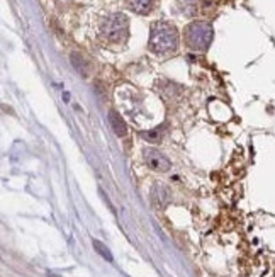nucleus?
I'll return each mask as SVG.
<instances>
[{
	"mask_svg": "<svg viewBox=\"0 0 275 277\" xmlns=\"http://www.w3.org/2000/svg\"><path fill=\"white\" fill-rule=\"evenodd\" d=\"M127 6L138 14H148L152 11L153 0H127Z\"/></svg>",
	"mask_w": 275,
	"mask_h": 277,
	"instance_id": "nucleus-6",
	"label": "nucleus"
},
{
	"mask_svg": "<svg viewBox=\"0 0 275 277\" xmlns=\"http://www.w3.org/2000/svg\"><path fill=\"white\" fill-rule=\"evenodd\" d=\"M92 243H94V248L97 250V253H99V255H100V257H104V258H105V260L112 262V253H110V252H109V248H107V247H105V245H104V243H100V242H99V240H94V242H92Z\"/></svg>",
	"mask_w": 275,
	"mask_h": 277,
	"instance_id": "nucleus-8",
	"label": "nucleus"
},
{
	"mask_svg": "<svg viewBox=\"0 0 275 277\" xmlns=\"http://www.w3.org/2000/svg\"><path fill=\"white\" fill-rule=\"evenodd\" d=\"M109 121H110V126H112V129H114V133H116V135L124 136L127 133L126 123L122 121V118L116 113V111H110V113H109Z\"/></svg>",
	"mask_w": 275,
	"mask_h": 277,
	"instance_id": "nucleus-5",
	"label": "nucleus"
},
{
	"mask_svg": "<svg viewBox=\"0 0 275 277\" xmlns=\"http://www.w3.org/2000/svg\"><path fill=\"white\" fill-rule=\"evenodd\" d=\"M48 277H58V275H55V274H48Z\"/></svg>",
	"mask_w": 275,
	"mask_h": 277,
	"instance_id": "nucleus-9",
	"label": "nucleus"
},
{
	"mask_svg": "<svg viewBox=\"0 0 275 277\" xmlns=\"http://www.w3.org/2000/svg\"><path fill=\"white\" fill-rule=\"evenodd\" d=\"M185 39L192 50H207L212 39V28L206 22H194L187 28Z\"/></svg>",
	"mask_w": 275,
	"mask_h": 277,
	"instance_id": "nucleus-2",
	"label": "nucleus"
},
{
	"mask_svg": "<svg viewBox=\"0 0 275 277\" xmlns=\"http://www.w3.org/2000/svg\"><path fill=\"white\" fill-rule=\"evenodd\" d=\"M179 44V36L174 26L167 22H158L152 29V38H150V48L155 53H168L175 51Z\"/></svg>",
	"mask_w": 275,
	"mask_h": 277,
	"instance_id": "nucleus-1",
	"label": "nucleus"
},
{
	"mask_svg": "<svg viewBox=\"0 0 275 277\" xmlns=\"http://www.w3.org/2000/svg\"><path fill=\"white\" fill-rule=\"evenodd\" d=\"M72 63H73L75 68H77L80 73L83 75V77H87V73H88V61L82 55H80V53H72Z\"/></svg>",
	"mask_w": 275,
	"mask_h": 277,
	"instance_id": "nucleus-7",
	"label": "nucleus"
},
{
	"mask_svg": "<svg viewBox=\"0 0 275 277\" xmlns=\"http://www.w3.org/2000/svg\"><path fill=\"white\" fill-rule=\"evenodd\" d=\"M143 155H145V162L148 163V167L153 168V170L168 172L172 168L170 160H168L167 156L162 153V151H158L155 148H146Z\"/></svg>",
	"mask_w": 275,
	"mask_h": 277,
	"instance_id": "nucleus-4",
	"label": "nucleus"
},
{
	"mask_svg": "<svg viewBox=\"0 0 275 277\" xmlns=\"http://www.w3.org/2000/svg\"><path fill=\"white\" fill-rule=\"evenodd\" d=\"M102 34L112 43H121L127 36V19L122 14H114L102 22Z\"/></svg>",
	"mask_w": 275,
	"mask_h": 277,
	"instance_id": "nucleus-3",
	"label": "nucleus"
}]
</instances>
